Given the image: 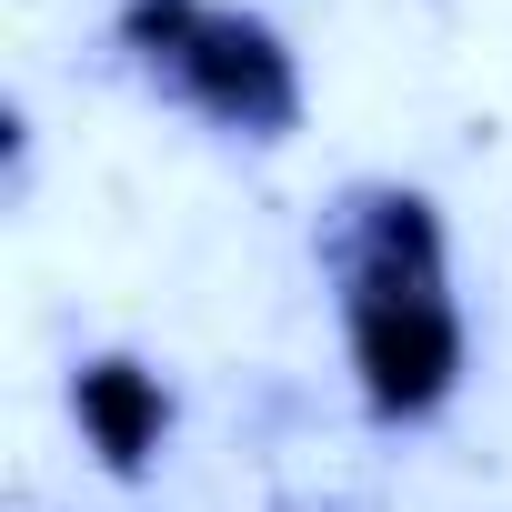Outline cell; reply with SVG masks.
Returning a JSON list of instances; mask_svg holds the SVG:
<instances>
[{"instance_id":"2","label":"cell","mask_w":512,"mask_h":512,"mask_svg":"<svg viewBox=\"0 0 512 512\" xmlns=\"http://www.w3.org/2000/svg\"><path fill=\"white\" fill-rule=\"evenodd\" d=\"M181 81H191V101H201L211 121H231V131H282V121L302 111L292 51H282L262 21H201V31L181 41Z\"/></svg>"},{"instance_id":"1","label":"cell","mask_w":512,"mask_h":512,"mask_svg":"<svg viewBox=\"0 0 512 512\" xmlns=\"http://www.w3.org/2000/svg\"><path fill=\"white\" fill-rule=\"evenodd\" d=\"M352 362L382 412H432L462 372V322L442 302V272L422 262H362L352 272Z\"/></svg>"},{"instance_id":"3","label":"cell","mask_w":512,"mask_h":512,"mask_svg":"<svg viewBox=\"0 0 512 512\" xmlns=\"http://www.w3.org/2000/svg\"><path fill=\"white\" fill-rule=\"evenodd\" d=\"M71 412H81V432H91V452H101L111 472H141V462L161 452V432H171V392H161L141 362H81Z\"/></svg>"}]
</instances>
